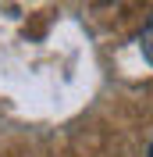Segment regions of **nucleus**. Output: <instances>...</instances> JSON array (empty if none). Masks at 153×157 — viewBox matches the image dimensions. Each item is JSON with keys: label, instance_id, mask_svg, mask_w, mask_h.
<instances>
[{"label": "nucleus", "instance_id": "1", "mask_svg": "<svg viewBox=\"0 0 153 157\" xmlns=\"http://www.w3.org/2000/svg\"><path fill=\"white\" fill-rule=\"evenodd\" d=\"M139 50H143V57L153 64V18L143 25V32H139Z\"/></svg>", "mask_w": 153, "mask_h": 157}, {"label": "nucleus", "instance_id": "2", "mask_svg": "<svg viewBox=\"0 0 153 157\" xmlns=\"http://www.w3.org/2000/svg\"><path fill=\"white\" fill-rule=\"evenodd\" d=\"M150 157H153V143H150Z\"/></svg>", "mask_w": 153, "mask_h": 157}]
</instances>
